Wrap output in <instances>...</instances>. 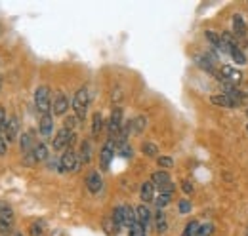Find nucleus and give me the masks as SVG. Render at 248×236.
Masks as SVG:
<instances>
[{"instance_id":"43","label":"nucleus","mask_w":248,"mask_h":236,"mask_svg":"<svg viewBox=\"0 0 248 236\" xmlns=\"http://www.w3.org/2000/svg\"><path fill=\"white\" fill-rule=\"evenodd\" d=\"M247 132H248V124H247Z\"/></svg>"},{"instance_id":"7","label":"nucleus","mask_w":248,"mask_h":236,"mask_svg":"<svg viewBox=\"0 0 248 236\" xmlns=\"http://www.w3.org/2000/svg\"><path fill=\"white\" fill-rule=\"evenodd\" d=\"M14 227V209L10 206H0V233L10 235Z\"/></svg>"},{"instance_id":"23","label":"nucleus","mask_w":248,"mask_h":236,"mask_svg":"<svg viewBox=\"0 0 248 236\" xmlns=\"http://www.w3.org/2000/svg\"><path fill=\"white\" fill-rule=\"evenodd\" d=\"M145 126H147V118H145V117H136L134 120H132V133L140 135V133L145 130Z\"/></svg>"},{"instance_id":"28","label":"nucleus","mask_w":248,"mask_h":236,"mask_svg":"<svg viewBox=\"0 0 248 236\" xmlns=\"http://www.w3.org/2000/svg\"><path fill=\"white\" fill-rule=\"evenodd\" d=\"M199 223L197 221H189L186 225V229H184V233H182V236H197V231H199Z\"/></svg>"},{"instance_id":"4","label":"nucleus","mask_w":248,"mask_h":236,"mask_svg":"<svg viewBox=\"0 0 248 236\" xmlns=\"http://www.w3.org/2000/svg\"><path fill=\"white\" fill-rule=\"evenodd\" d=\"M75 143V132H71V130H65L62 128L58 133H56V137H54V141H52V145L56 150H67V148H73L71 145Z\"/></svg>"},{"instance_id":"33","label":"nucleus","mask_w":248,"mask_h":236,"mask_svg":"<svg viewBox=\"0 0 248 236\" xmlns=\"http://www.w3.org/2000/svg\"><path fill=\"white\" fill-rule=\"evenodd\" d=\"M158 191H160V194H170L172 196V192L176 191V185L170 181V183H166V185H160V187H156Z\"/></svg>"},{"instance_id":"8","label":"nucleus","mask_w":248,"mask_h":236,"mask_svg":"<svg viewBox=\"0 0 248 236\" xmlns=\"http://www.w3.org/2000/svg\"><path fill=\"white\" fill-rule=\"evenodd\" d=\"M221 76H223V82H227L231 86H235V84H239L243 80V73L239 69L229 67V65H223L221 67Z\"/></svg>"},{"instance_id":"37","label":"nucleus","mask_w":248,"mask_h":236,"mask_svg":"<svg viewBox=\"0 0 248 236\" xmlns=\"http://www.w3.org/2000/svg\"><path fill=\"white\" fill-rule=\"evenodd\" d=\"M42 229H44V223H42V221H38V223H32V225H31V235L32 236H40L42 233H44Z\"/></svg>"},{"instance_id":"12","label":"nucleus","mask_w":248,"mask_h":236,"mask_svg":"<svg viewBox=\"0 0 248 236\" xmlns=\"http://www.w3.org/2000/svg\"><path fill=\"white\" fill-rule=\"evenodd\" d=\"M140 198H141L145 204L155 202V185H153L151 181L141 183V187H140Z\"/></svg>"},{"instance_id":"35","label":"nucleus","mask_w":248,"mask_h":236,"mask_svg":"<svg viewBox=\"0 0 248 236\" xmlns=\"http://www.w3.org/2000/svg\"><path fill=\"white\" fill-rule=\"evenodd\" d=\"M128 236H145V227H141L140 223H136V225L130 229V235Z\"/></svg>"},{"instance_id":"25","label":"nucleus","mask_w":248,"mask_h":236,"mask_svg":"<svg viewBox=\"0 0 248 236\" xmlns=\"http://www.w3.org/2000/svg\"><path fill=\"white\" fill-rule=\"evenodd\" d=\"M111 219L115 221V225L119 227V231L124 227V206H117L113 209V215H111Z\"/></svg>"},{"instance_id":"15","label":"nucleus","mask_w":248,"mask_h":236,"mask_svg":"<svg viewBox=\"0 0 248 236\" xmlns=\"http://www.w3.org/2000/svg\"><path fill=\"white\" fill-rule=\"evenodd\" d=\"M38 130L44 137H50L52 132H54V117L52 115H44L40 117V122H38Z\"/></svg>"},{"instance_id":"36","label":"nucleus","mask_w":248,"mask_h":236,"mask_svg":"<svg viewBox=\"0 0 248 236\" xmlns=\"http://www.w3.org/2000/svg\"><path fill=\"white\" fill-rule=\"evenodd\" d=\"M191 202H189V200H187V198H182V200H180V206H178V209H180V213H184V215H186V213H189V211H191Z\"/></svg>"},{"instance_id":"1","label":"nucleus","mask_w":248,"mask_h":236,"mask_svg":"<svg viewBox=\"0 0 248 236\" xmlns=\"http://www.w3.org/2000/svg\"><path fill=\"white\" fill-rule=\"evenodd\" d=\"M88 107H90V93L88 88H80L77 89L75 97H73V111H75V117L78 120H84L88 115Z\"/></svg>"},{"instance_id":"27","label":"nucleus","mask_w":248,"mask_h":236,"mask_svg":"<svg viewBox=\"0 0 248 236\" xmlns=\"http://www.w3.org/2000/svg\"><path fill=\"white\" fill-rule=\"evenodd\" d=\"M229 56L233 58V61H235V63H239V65H247V56H245V52H243L239 46H237V48H233Z\"/></svg>"},{"instance_id":"22","label":"nucleus","mask_w":248,"mask_h":236,"mask_svg":"<svg viewBox=\"0 0 248 236\" xmlns=\"http://www.w3.org/2000/svg\"><path fill=\"white\" fill-rule=\"evenodd\" d=\"M103 115L101 113H93L92 117V135L93 137H97L99 133H101V130H103Z\"/></svg>"},{"instance_id":"9","label":"nucleus","mask_w":248,"mask_h":236,"mask_svg":"<svg viewBox=\"0 0 248 236\" xmlns=\"http://www.w3.org/2000/svg\"><path fill=\"white\" fill-rule=\"evenodd\" d=\"M67 109H69V99H67V95L62 93V91H58L56 97H54V101H52V113H54L56 117H63V115L67 113Z\"/></svg>"},{"instance_id":"20","label":"nucleus","mask_w":248,"mask_h":236,"mask_svg":"<svg viewBox=\"0 0 248 236\" xmlns=\"http://www.w3.org/2000/svg\"><path fill=\"white\" fill-rule=\"evenodd\" d=\"M19 145H21V150H23L25 154H31L32 148L36 147V143H34V139H32L31 132H27V133H23V135H21V141H19Z\"/></svg>"},{"instance_id":"24","label":"nucleus","mask_w":248,"mask_h":236,"mask_svg":"<svg viewBox=\"0 0 248 236\" xmlns=\"http://www.w3.org/2000/svg\"><path fill=\"white\" fill-rule=\"evenodd\" d=\"M151 183L155 185V187H160V185H166V183H170V176H168V172H155L153 176H151Z\"/></svg>"},{"instance_id":"29","label":"nucleus","mask_w":248,"mask_h":236,"mask_svg":"<svg viewBox=\"0 0 248 236\" xmlns=\"http://www.w3.org/2000/svg\"><path fill=\"white\" fill-rule=\"evenodd\" d=\"M141 152L145 156H158V147H156L155 143H143L141 145Z\"/></svg>"},{"instance_id":"42","label":"nucleus","mask_w":248,"mask_h":236,"mask_svg":"<svg viewBox=\"0 0 248 236\" xmlns=\"http://www.w3.org/2000/svg\"><path fill=\"white\" fill-rule=\"evenodd\" d=\"M0 88H2V80H0Z\"/></svg>"},{"instance_id":"41","label":"nucleus","mask_w":248,"mask_h":236,"mask_svg":"<svg viewBox=\"0 0 248 236\" xmlns=\"http://www.w3.org/2000/svg\"><path fill=\"white\" fill-rule=\"evenodd\" d=\"M14 236H23V235H19V233H16V235H14Z\"/></svg>"},{"instance_id":"17","label":"nucleus","mask_w":248,"mask_h":236,"mask_svg":"<svg viewBox=\"0 0 248 236\" xmlns=\"http://www.w3.org/2000/svg\"><path fill=\"white\" fill-rule=\"evenodd\" d=\"M78 158H80V164H88L92 160V143L88 139H84L80 143V150H78Z\"/></svg>"},{"instance_id":"16","label":"nucleus","mask_w":248,"mask_h":236,"mask_svg":"<svg viewBox=\"0 0 248 236\" xmlns=\"http://www.w3.org/2000/svg\"><path fill=\"white\" fill-rule=\"evenodd\" d=\"M231 23H233V34L235 36H245L247 34V23H245V17L241 14H235Z\"/></svg>"},{"instance_id":"30","label":"nucleus","mask_w":248,"mask_h":236,"mask_svg":"<svg viewBox=\"0 0 248 236\" xmlns=\"http://www.w3.org/2000/svg\"><path fill=\"white\" fill-rule=\"evenodd\" d=\"M170 194H158V198H155V206L156 209H162V207H166L170 204Z\"/></svg>"},{"instance_id":"31","label":"nucleus","mask_w":248,"mask_h":236,"mask_svg":"<svg viewBox=\"0 0 248 236\" xmlns=\"http://www.w3.org/2000/svg\"><path fill=\"white\" fill-rule=\"evenodd\" d=\"M212 231H214V225H212V223H204V225L199 227L197 236H210L212 235Z\"/></svg>"},{"instance_id":"26","label":"nucleus","mask_w":248,"mask_h":236,"mask_svg":"<svg viewBox=\"0 0 248 236\" xmlns=\"http://www.w3.org/2000/svg\"><path fill=\"white\" fill-rule=\"evenodd\" d=\"M204 36H206V40L212 44V48H216L217 52H219V48H221V34H217L214 30H206Z\"/></svg>"},{"instance_id":"34","label":"nucleus","mask_w":248,"mask_h":236,"mask_svg":"<svg viewBox=\"0 0 248 236\" xmlns=\"http://www.w3.org/2000/svg\"><path fill=\"white\" fill-rule=\"evenodd\" d=\"M156 162H158L160 168H172V166H174V160H172L170 156H158Z\"/></svg>"},{"instance_id":"38","label":"nucleus","mask_w":248,"mask_h":236,"mask_svg":"<svg viewBox=\"0 0 248 236\" xmlns=\"http://www.w3.org/2000/svg\"><path fill=\"white\" fill-rule=\"evenodd\" d=\"M117 148L121 150V154H123V156H126V158H130V156H132V152H134V150H132V147H130V145H126V143H124V145H121V147H117Z\"/></svg>"},{"instance_id":"18","label":"nucleus","mask_w":248,"mask_h":236,"mask_svg":"<svg viewBox=\"0 0 248 236\" xmlns=\"http://www.w3.org/2000/svg\"><path fill=\"white\" fill-rule=\"evenodd\" d=\"M210 103H214L217 107H227V109L237 107V105L231 101V97H227L225 93H216V95H212V97H210Z\"/></svg>"},{"instance_id":"14","label":"nucleus","mask_w":248,"mask_h":236,"mask_svg":"<svg viewBox=\"0 0 248 236\" xmlns=\"http://www.w3.org/2000/svg\"><path fill=\"white\" fill-rule=\"evenodd\" d=\"M136 215H138V223L141 225V227H149V223H151V219H153V215H151V209L145 206V204H141V206L136 207Z\"/></svg>"},{"instance_id":"32","label":"nucleus","mask_w":248,"mask_h":236,"mask_svg":"<svg viewBox=\"0 0 248 236\" xmlns=\"http://www.w3.org/2000/svg\"><path fill=\"white\" fill-rule=\"evenodd\" d=\"M78 122H80V120H78L77 117H67V118H65V122H63V128L73 132V130L77 128V124H78Z\"/></svg>"},{"instance_id":"39","label":"nucleus","mask_w":248,"mask_h":236,"mask_svg":"<svg viewBox=\"0 0 248 236\" xmlns=\"http://www.w3.org/2000/svg\"><path fill=\"white\" fill-rule=\"evenodd\" d=\"M8 152V141L4 135H0V154H6Z\"/></svg>"},{"instance_id":"6","label":"nucleus","mask_w":248,"mask_h":236,"mask_svg":"<svg viewBox=\"0 0 248 236\" xmlns=\"http://www.w3.org/2000/svg\"><path fill=\"white\" fill-rule=\"evenodd\" d=\"M123 109L121 107H115L113 113H111V118H109V124H107V130H109V139H115L117 133L121 132L123 128Z\"/></svg>"},{"instance_id":"10","label":"nucleus","mask_w":248,"mask_h":236,"mask_svg":"<svg viewBox=\"0 0 248 236\" xmlns=\"http://www.w3.org/2000/svg\"><path fill=\"white\" fill-rule=\"evenodd\" d=\"M86 187H88V191H90L92 194L101 192V189H103V179H101V174H99V172H90V174L86 176Z\"/></svg>"},{"instance_id":"2","label":"nucleus","mask_w":248,"mask_h":236,"mask_svg":"<svg viewBox=\"0 0 248 236\" xmlns=\"http://www.w3.org/2000/svg\"><path fill=\"white\" fill-rule=\"evenodd\" d=\"M34 107H36V111L42 117L50 115L52 101H50V88L48 86H38V88L34 89Z\"/></svg>"},{"instance_id":"11","label":"nucleus","mask_w":248,"mask_h":236,"mask_svg":"<svg viewBox=\"0 0 248 236\" xmlns=\"http://www.w3.org/2000/svg\"><path fill=\"white\" fill-rule=\"evenodd\" d=\"M17 132H19V122H17V117H10L8 122H6V132H4V137L8 143L16 141L17 139Z\"/></svg>"},{"instance_id":"21","label":"nucleus","mask_w":248,"mask_h":236,"mask_svg":"<svg viewBox=\"0 0 248 236\" xmlns=\"http://www.w3.org/2000/svg\"><path fill=\"white\" fill-rule=\"evenodd\" d=\"M155 229H156V233H166V229H168L166 215H164V211H162V209H156V213H155Z\"/></svg>"},{"instance_id":"40","label":"nucleus","mask_w":248,"mask_h":236,"mask_svg":"<svg viewBox=\"0 0 248 236\" xmlns=\"http://www.w3.org/2000/svg\"><path fill=\"white\" fill-rule=\"evenodd\" d=\"M182 189H184V192H187V194L193 192V185H191L189 181H184V183H182Z\"/></svg>"},{"instance_id":"19","label":"nucleus","mask_w":248,"mask_h":236,"mask_svg":"<svg viewBox=\"0 0 248 236\" xmlns=\"http://www.w3.org/2000/svg\"><path fill=\"white\" fill-rule=\"evenodd\" d=\"M138 223V215H136V207L124 206V227L132 229Z\"/></svg>"},{"instance_id":"3","label":"nucleus","mask_w":248,"mask_h":236,"mask_svg":"<svg viewBox=\"0 0 248 236\" xmlns=\"http://www.w3.org/2000/svg\"><path fill=\"white\" fill-rule=\"evenodd\" d=\"M80 168V158L73 148L63 150L62 158H60V172H78Z\"/></svg>"},{"instance_id":"13","label":"nucleus","mask_w":248,"mask_h":236,"mask_svg":"<svg viewBox=\"0 0 248 236\" xmlns=\"http://www.w3.org/2000/svg\"><path fill=\"white\" fill-rule=\"evenodd\" d=\"M29 156V162H44V160H48V147H46V143H36V147L32 148L31 154H27Z\"/></svg>"},{"instance_id":"44","label":"nucleus","mask_w":248,"mask_h":236,"mask_svg":"<svg viewBox=\"0 0 248 236\" xmlns=\"http://www.w3.org/2000/svg\"><path fill=\"white\" fill-rule=\"evenodd\" d=\"M247 115H248V111H247Z\"/></svg>"},{"instance_id":"5","label":"nucleus","mask_w":248,"mask_h":236,"mask_svg":"<svg viewBox=\"0 0 248 236\" xmlns=\"http://www.w3.org/2000/svg\"><path fill=\"white\" fill-rule=\"evenodd\" d=\"M115 154H117V143H115L113 139H109V141L103 145L101 152H99V168H101V170H109L111 160H113Z\"/></svg>"}]
</instances>
